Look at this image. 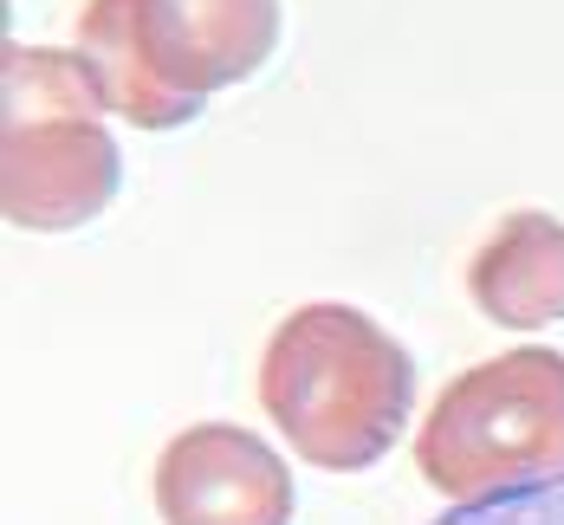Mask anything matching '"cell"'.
Wrapping results in <instances>:
<instances>
[{
	"label": "cell",
	"mask_w": 564,
	"mask_h": 525,
	"mask_svg": "<svg viewBox=\"0 0 564 525\" xmlns=\"http://www.w3.org/2000/svg\"><path fill=\"white\" fill-rule=\"evenodd\" d=\"M260 408L285 448L325 473H364L390 455L415 408V363L390 331L338 298L299 305L260 357Z\"/></svg>",
	"instance_id": "6da1fadb"
},
{
	"label": "cell",
	"mask_w": 564,
	"mask_h": 525,
	"mask_svg": "<svg viewBox=\"0 0 564 525\" xmlns=\"http://www.w3.org/2000/svg\"><path fill=\"white\" fill-rule=\"evenodd\" d=\"M7 98V156H0V208L26 233H72L117 201L123 156L105 123L78 53L7 46L0 53Z\"/></svg>",
	"instance_id": "7a4b0ae2"
},
{
	"label": "cell",
	"mask_w": 564,
	"mask_h": 525,
	"mask_svg": "<svg viewBox=\"0 0 564 525\" xmlns=\"http://www.w3.org/2000/svg\"><path fill=\"white\" fill-rule=\"evenodd\" d=\"M415 473L454 506L564 473V350L525 344L460 370L429 403Z\"/></svg>",
	"instance_id": "3957f363"
},
{
	"label": "cell",
	"mask_w": 564,
	"mask_h": 525,
	"mask_svg": "<svg viewBox=\"0 0 564 525\" xmlns=\"http://www.w3.org/2000/svg\"><path fill=\"white\" fill-rule=\"evenodd\" d=\"M163 525H292V467L240 422H195L156 455Z\"/></svg>",
	"instance_id": "277c9868"
},
{
	"label": "cell",
	"mask_w": 564,
	"mask_h": 525,
	"mask_svg": "<svg viewBox=\"0 0 564 525\" xmlns=\"http://www.w3.org/2000/svg\"><path fill=\"white\" fill-rule=\"evenodd\" d=\"M130 33L175 98L208 105L280 46V0H130Z\"/></svg>",
	"instance_id": "5b68a950"
},
{
	"label": "cell",
	"mask_w": 564,
	"mask_h": 525,
	"mask_svg": "<svg viewBox=\"0 0 564 525\" xmlns=\"http://www.w3.org/2000/svg\"><path fill=\"white\" fill-rule=\"evenodd\" d=\"M467 298L507 331H545L564 318V221L512 208L467 260Z\"/></svg>",
	"instance_id": "8992f818"
},
{
	"label": "cell",
	"mask_w": 564,
	"mask_h": 525,
	"mask_svg": "<svg viewBox=\"0 0 564 525\" xmlns=\"http://www.w3.org/2000/svg\"><path fill=\"white\" fill-rule=\"evenodd\" d=\"M78 65L91 78V91L105 98V111L137 123V130H182L195 123L202 105L175 98L170 85L150 72V58L137 53V33H130V0H91L78 13Z\"/></svg>",
	"instance_id": "52a82bcc"
},
{
	"label": "cell",
	"mask_w": 564,
	"mask_h": 525,
	"mask_svg": "<svg viewBox=\"0 0 564 525\" xmlns=\"http://www.w3.org/2000/svg\"><path fill=\"white\" fill-rule=\"evenodd\" d=\"M435 525H564V473L532 480V486H512V493L467 500V506L442 513Z\"/></svg>",
	"instance_id": "ba28073f"
}]
</instances>
